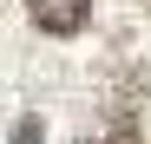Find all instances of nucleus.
Listing matches in <instances>:
<instances>
[{
	"instance_id": "obj_2",
	"label": "nucleus",
	"mask_w": 151,
	"mask_h": 144,
	"mask_svg": "<svg viewBox=\"0 0 151 144\" xmlns=\"http://www.w3.org/2000/svg\"><path fill=\"white\" fill-rule=\"evenodd\" d=\"M105 144H145V138H138V118H132V105H118V111H112V138H105Z\"/></svg>"
},
{
	"instance_id": "obj_1",
	"label": "nucleus",
	"mask_w": 151,
	"mask_h": 144,
	"mask_svg": "<svg viewBox=\"0 0 151 144\" xmlns=\"http://www.w3.org/2000/svg\"><path fill=\"white\" fill-rule=\"evenodd\" d=\"M27 13H33V26H40V33L72 39V33H86V20H92V0H27Z\"/></svg>"
},
{
	"instance_id": "obj_3",
	"label": "nucleus",
	"mask_w": 151,
	"mask_h": 144,
	"mask_svg": "<svg viewBox=\"0 0 151 144\" xmlns=\"http://www.w3.org/2000/svg\"><path fill=\"white\" fill-rule=\"evenodd\" d=\"M7 144H46V125H40V118H20V125H13V138Z\"/></svg>"
}]
</instances>
